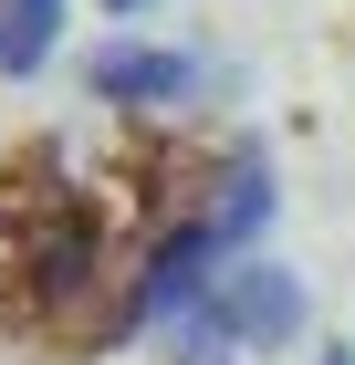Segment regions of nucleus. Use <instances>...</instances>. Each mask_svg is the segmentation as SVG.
<instances>
[{"instance_id": "obj_1", "label": "nucleus", "mask_w": 355, "mask_h": 365, "mask_svg": "<svg viewBox=\"0 0 355 365\" xmlns=\"http://www.w3.org/2000/svg\"><path fill=\"white\" fill-rule=\"evenodd\" d=\"M105 272V220L94 198L53 168L0 178V324H63Z\"/></svg>"}, {"instance_id": "obj_2", "label": "nucleus", "mask_w": 355, "mask_h": 365, "mask_svg": "<svg viewBox=\"0 0 355 365\" xmlns=\"http://www.w3.org/2000/svg\"><path fill=\"white\" fill-rule=\"evenodd\" d=\"M282 334H303V282L282 261H230L178 313V365H230L241 344H282Z\"/></svg>"}, {"instance_id": "obj_3", "label": "nucleus", "mask_w": 355, "mask_h": 365, "mask_svg": "<svg viewBox=\"0 0 355 365\" xmlns=\"http://www.w3.org/2000/svg\"><path fill=\"white\" fill-rule=\"evenodd\" d=\"M84 84L105 94V105H178V94L199 84L189 53H157V42H105V53L84 63Z\"/></svg>"}, {"instance_id": "obj_4", "label": "nucleus", "mask_w": 355, "mask_h": 365, "mask_svg": "<svg viewBox=\"0 0 355 365\" xmlns=\"http://www.w3.org/2000/svg\"><path fill=\"white\" fill-rule=\"evenodd\" d=\"M53 42H63V0H0V73H31Z\"/></svg>"}, {"instance_id": "obj_5", "label": "nucleus", "mask_w": 355, "mask_h": 365, "mask_svg": "<svg viewBox=\"0 0 355 365\" xmlns=\"http://www.w3.org/2000/svg\"><path fill=\"white\" fill-rule=\"evenodd\" d=\"M314 365H355V344H324V355H314Z\"/></svg>"}, {"instance_id": "obj_6", "label": "nucleus", "mask_w": 355, "mask_h": 365, "mask_svg": "<svg viewBox=\"0 0 355 365\" xmlns=\"http://www.w3.org/2000/svg\"><path fill=\"white\" fill-rule=\"evenodd\" d=\"M105 11H146V0H105Z\"/></svg>"}]
</instances>
